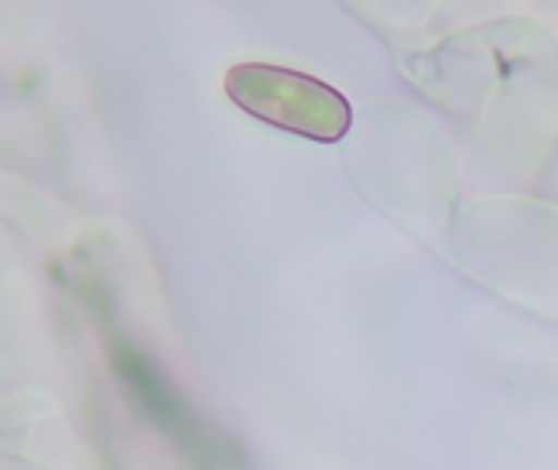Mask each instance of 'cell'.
<instances>
[{
    "instance_id": "1",
    "label": "cell",
    "mask_w": 558,
    "mask_h": 470,
    "mask_svg": "<svg viewBox=\"0 0 558 470\" xmlns=\"http://www.w3.org/2000/svg\"><path fill=\"white\" fill-rule=\"evenodd\" d=\"M226 92L248 115L314 141H337L350 128L347 98L337 88L291 69L255 62L235 65L226 79Z\"/></svg>"
},
{
    "instance_id": "2",
    "label": "cell",
    "mask_w": 558,
    "mask_h": 470,
    "mask_svg": "<svg viewBox=\"0 0 558 470\" xmlns=\"http://www.w3.org/2000/svg\"><path fill=\"white\" fill-rule=\"evenodd\" d=\"M118 370L134 389V396L141 399V406L147 409V415L160 429H167L193 458H203L206 465H216L222 458V448L213 445V438H206L203 425L186 412V406L154 376V370L134 350H124V347L118 350Z\"/></svg>"
}]
</instances>
